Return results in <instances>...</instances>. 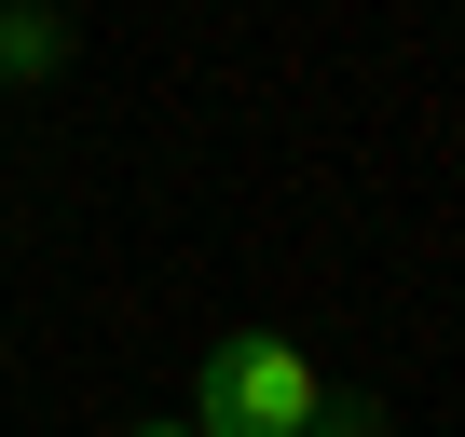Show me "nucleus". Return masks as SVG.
Listing matches in <instances>:
<instances>
[{"label":"nucleus","mask_w":465,"mask_h":437,"mask_svg":"<svg viewBox=\"0 0 465 437\" xmlns=\"http://www.w3.org/2000/svg\"><path fill=\"white\" fill-rule=\"evenodd\" d=\"M315 410H329V383H315V355L274 342V328L219 342V355L192 369V437H302Z\"/></svg>","instance_id":"1"},{"label":"nucleus","mask_w":465,"mask_h":437,"mask_svg":"<svg viewBox=\"0 0 465 437\" xmlns=\"http://www.w3.org/2000/svg\"><path fill=\"white\" fill-rule=\"evenodd\" d=\"M69 42H55V15H0V69H15V83H42Z\"/></svg>","instance_id":"2"},{"label":"nucleus","mask_w":465,"mask_h":437,"mask_svg":"<svg viewBox=\"0 0 465 437\" xmlns=\"http://www.w3.org/2000/svg\"><path fill=\"white\" fill-rule=\"evenodd\" d=\"M137 437H178V423H137Z\"/></svg>","instance_id":"4"},{"label":"nucleus","mask_w":465,"mask_h":437,"mask_svg":"<svg viewBox=\"0 0 465 437\" xmlns=\"http://www.w3.org/2000/svg\"><path fill=\"white\" fill-rule=\"evenodd\" d=\"M302 437H383V410H342V396H329V410H315Z\"/></svg>","instance_id":"3"}]
</instances>
